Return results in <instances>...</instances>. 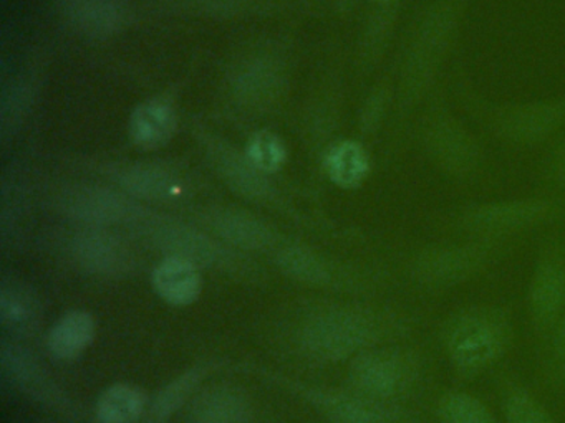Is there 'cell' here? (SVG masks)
<instances>
[{
	"instance_id": "cell-1",
	"label": "cell",
	"mask_w": 565,
	"mask_h": 423,
	"mask_svg": "<svg viewBox=\"0 0 565 423\" xmlns=\"http://www.w3.org/2000/svg\"><path fill=\"white\" fill-rule=\"evenodd\" d=\"M512 313L501 304L475 303L443 321L438 343L459 380H475L498 366L514 344Z\"/></svg>"
},
{
	"instance_id": "cell-2",
	"label": "cell",
	"mask_w": 565,
	"mask_h": 423,
	"mask_svg": "<svg viewBox=\"0 0 565 423\" xmlns=\"http://www.w3.org/2000/svg\"><path fill=\"white\" fill-rule=\"evenodd\" d=\"M428 359L419 347L388 344L363 350L350 364V386L383 402L406 403L428 380Z\"/></svg>"
},
{
	"instance_id": "cell-3",
	"label": "cell",
	"mask_w": 565,
	"mask_h": 423,
	"mask_svg": "<svg viewBox=\"0 0 565 423\" xmlns=\"http://www.w3.org/2000/svg\"><path fill=\"white\" fill-rule=\"evenodd\" d=\"M502 251V240L472 237L465 243L433 245L409 261V280L428 293H446L484 273Z\"/></svg>"
},
{
	"instance_id": "cell-4",
	"label": "cell",
	"mask_w": 565,
	"mask_h": 423,
	"mask_svg": "<svg viewBox=\"0 0 565 423\" xmlns=\"http://www.w3.org/2000/svg\"><path fill=\"white\" fill-rule=\"evenodd\" d=\"M525 303L532 334L541 347L565 311L564 240L548 241L539 251L529 278Z\"/></svg>"
},
{
	"instance_id": "cell-5",
	"label": "cell",
	"mask_w": 565,
	"mask_h": 423,
	"mask_svg": "<svg viewBox=\"0 0 565 423\" xmlns=\"http://www.w3.org/2000/svg\"><path fill=\"white\" fill-rule=\"evenodd\" d=\"M561 214L562 205L551 198L489 202L462 212L459 227L471 237L504 240L511 235L541 227Z\"/></svg>"
},
{
	"instance_id": "cell-6",
	"label": "cell",
	"mask_w": 565,
	"mask_h": 423,
	"mask_svg": "<svg viewBox=\"0 0 565 423\" xmlns=\"http://www.w3.org/2000/svg\"><path fill=\"white\" fill-rule=\"evenodd\" d=\"M307 395L330 423H426L422 412L408 403L383 402L355 390L313 389Z\"/></svg>"
},
{
	"instance_id": "cell-7",
	"label": "cell",
	"mask_w": 565,
	"mask_h": 423,
	"mask_svg": "<svg viewBox=\"0 0 565 423\" xmlns=\"http://www.w3.org/2000/svg\"><path fill=\"white\" fill-rule=\"evenodd\" d=\"M2 376L14 389L52 410L68 412L71 402L61 387L51 379L38 357L14 340H4L0 346Z\"/></svg>"
},
{
	"instance_id": "cell-8",
	"label": "cell",
	"mask_w": 565,
	"mask_h": 423,
	"mask_svg": "<svg viewBox=\"0 0 565 423\" xmlns=\"http://www.w3.org/2000/svg\"><path fill=\"white\" fill-rule=\"evenodd\" d=\"M64 210L68 217L92 228L120 224L141 214L140 205L127 195L100 185H82L68 192L64 198Z\"/></svg>"
},
{
	"instance_id": "cell-9",
	"label": "cell",
	"mask_w": 565,
	"mask_h": 423,
	"mask_svg": "<svg viewBox=\"0 0 565 423\" xmlns=\"http://www.w3.org/2000/svg\"><path fill=\"white\" fill-rule=\"evenodd\" d=\"M72 254L82 270L104 278L125 276L135 264L130 248L104 228L88 227L75 235Z\"/></svg>"
},
{
	"instance_id": "cell-10",
	"label": "cell",
	"mask_w": 565,
	"mask_h": 423,
	"mask_svg": "<svg viewBox=\"0 0 565 423\" xmlns=\"http://www.w3.org/2000/svg\"><path fill=\"white\" fill-rule=\"evenodd\" d=\"M153 240L167 258H180L198 268H210L226 261L224 248L190 225H160L154 230Z\"/></svg>"
},
{
	"instance_id": "cell-11",
	"label": "cell",
	"mask_w": 565,
	"mask_h": 423,
	"mask_svg": "<svg viewBox=\"0 0 565 423\" xmlns=\"http://www.w3.org/2000/svg\"><path fill=\"white\" fill-rule=\"evenodd\" d=\"M0 323L14 337L32 336L41 326V300L28 283L18 278L0 284Z\"/></svg>"
},
{
	"instance_id": "cell-12",
	"label": "cell",
	"mask_w": 565,
	"mask_h": 423,
	"mask_svg": "<svg viewBox=\"0 0 565 423\" xmlns=\"http://www.w3.org/2000/svg\"><path fill=\"white\" fill-rule=\"evenodd\" d=\"M61 12L75 30L90 36L114 35L128 17L124 0H61Z\"/></svg>"
},
{
	"instance_id": "cell-13",
	"label": "cell",
	"mask_w": 565,
	"mask_h": 423,
	"mask_svg": "<svg viewBox=\"0 0 565 423\" xmlns=\"http://www.w3.org/2000/svg\"><path fill=\"white\" fill-rule=\"evenodd\" d=\"M253 405L239 387L214 386L194 397L191 423H249Z\"/></svg>"
},
{
	"instance_id": "cell-14",
	"label": "cell",
	"mask_w": 565,
	"mask_h": 423,
	"mask_svg": "<svg viewBox=\"0 0 565 423\" xmlns=\"http://www.w3.org/2000/svg\"><path fill=\"white\" fill-rule=\"evenodd\" d=\"M433 158L443 171L455 177H466L478 165V149L455 122L441 121L429 132Z\"/></svg>"
},
{
	"instance_id": "cell-15",
	"label": "cell",
	"mask_w": 565,
	"mask_h": 423,
	"mask_svg": "<svg viewBox=\"0 0 565 423\" xmlns=\"http://www.w3.org/2000/svg\"><path fill=\"white\" fill-rule=\"evenodd\" d=\"M565 121V102L535 105L509 111L499 121V131L515 142H535L547 138Z\"/></svg>"
},
{
	"instance_id": "cell-16",
	"label": "cell",
	"mask_w": 565,
	"mask_h": 423,
	"mask_svg": "<svg viewBox=\"0 0 565 423\" xmlns=\"http://www.w3.org/2000/svg\"><path fill=\"white\" fill-rule=\"evenodd\" d=\"M151 283L158 296L173 306H190L203 290L200 268L180 258H164L154 268Z\"/></svg>"
},
{
	"instance_id": "cell-17",
	"label": "cell",
	"mask_w": 565,
	"mask_h": 423,
	"mask_svg": "<svg viewBox=\"0 0 565 423\" xmlns=\"http://www.w3.org/2000/svg\"><path fill=\"white\" fill-rule=\"evenodd\" d=\"M95 334H97V323L90 313L71 311L49 330V352L58 360L77 359L92 346Z\"/></svg>"
},
{
	"instance_id": "cell-18",
	"label": "cell",
	"mask_w": 565,
	"mask_h": 423,
	"mask_svg": "<svg viewBox=\"0 0 565 423\" xmlns=\"http://www.w3.org/2000/svg\"><path fill=\"white\" fill-rule=\"evenodd\" d=\"M118 182L135 197L170 200L178 197L181 184L170 172L153 165H130L118 172Z\"/></svg>"
},
{
	"instance_id": "cell-19",
	"label": "cell",
	"mask_w": 565,
	"mask_h": 423,
	"mask_svg": "<svg viewBox=\"0 0 565 423\" xmlns=\"http://www.w3.org/2000/svg\"><path fill=\"white\" fill-rule=\"evenodd\" d=\"M213 227L224 240L244 250H260L273 241V234L266 224L246 212H217L213 217Z\"/></svg>"
},
{
	"instance_id": "cell-20",
	"label": "cell",
	"mask_w": 565,
	"mask_h": 423,
	"mask_svg": "<svg viewBox=\"0 0 565 423\" xmlns=\"http://www.w3.org/2000/svg\"><path fill=\"white\" fill-rule=\"evenodd\" d=\"M174 122L173 108L168 102L153 99L138 106L131 116V135L141 148H158L173 134Z\"/></svg>"
},
{
	"instance_id": "cell-21",
	"label": "cell",
	"mask_w": 565,
	"mask_h": 423,
	"mask_svg": "<svg viewBox=\"0 0 565 423\" xmlns=\"http://www.w3.org/2000/svg\"><path fill=\"white\" fill-rule=\"evenodd\" d=\"M147 410L143 390L130 383H115L98 399L97 419L100 423H137Z\"/></svg>"
},
{
	"instance_id": "cell-22",
	"label": "cell",
	"mask_w": 565,
	"mask_h": 423,
	"mask_svg": "<svg viewBox=\"0 0 565 423\" xmlns=\"http://www.w3.org/2000/svg\"><path fill=\"white\" fill-rule=\"evenodd\" d=\"M433 413L438 423H499L484 400L462 389L439 393Z\"/></svg>"
},
{
	"instance_id": "cell-23",
	"label": "cell",
	"mask_w": 565,
	"mask_h": 423,
	"mask_svg": "<svg viewBox=\"0 0 565 423\" xmlns=\"http://www.w3.org/2000/svg\"><path fill=\"white\" fill-rule=\"evenodd\" d=\"M501 413L504 423H558L531 389L514 379L502 382Z\"/></svg>"
},
{
	"instance_id": "cell-24",
	"label": "cell",
	"mask_w": 565,
	"mask_h": 423,
	"mask_svg": "<svg viewBox=\"0 0 565 423\" xmlns=\"http://www.w3.org/2000/svg\"><path fill=\"white\" fill-rule=\"evenodd\" d=\"M217 167L227 184L246 197L259 198L269 192V182L264 177V172H260L249 158H243L231 149H223L217 154Z\"/></svg>"
},
{
	"instance_id": "cell-25",
	"label": "cell",
	"mask_w": 565,
	"mask_h": 423,
	"mask_svg": "<svg viewBox=\"0 0 565 423\" xmlns=\"http://www.w3.org/2000/svg\"><path fill=\"white\" fill-rule=\"evenodd\" d=\"M327 172L340 187H356L369 174V158L356 142H342L330 151Z\"/></svg>"
},
{
	"instance_id": "cell-26",
	"label": "cell",
	"mask_w": 565,
	"mask_h": 423,
	"mask_svg": "<svg viewBox=\"0 0 565 423\" xmlns=\"http://www.w3.org/2000/svg\"><path fill=\"white\" fill-rule=\"evenodd\" d=\"M203 377V367H196L167 383L151 402L150 409H148V419L157 423L167 422L180 406H183L188 397L193 395Z\"/></svg>"
},
{
	"instance_id": "cell-27",
	"label": "cell",
	"mask_w": 565,
	"mask_h": 423,
	"mask_svg": "<svg viewBox=\"0 0 565 423\" xmlns=\"http://www.w3.org/2000/svg\"><path fill=\"white\" fill-rule=\"evenodd\" d=\"M542 376L548 389L565 393V311L539 347Z\"/></svg>"
},
{
	"instance_id": "cell-28",
	"label": "cell",
	"mask_w": 565,
	"mask_h": 423,
	"mask_svg": "<svg viewBox=\"0 0 565 423\" xmlns=\"http://www.w3.org/2000/svg\"><path fill=\"white\" fill-rule=\"evenodd\" d=\"M279 267L284 273L303 283L326 284L332 280L326 264L306 248L290 247L280 253Z\"/></svg>"
},
{
	"instance_id": "cell-29",
	"label": "cell",
	"mask_w": 565,
	"mask_h": 423,
	"mask_svg": "<svg viewBox=\"0 0 565 423\" xmlns=\"http://www.w3.org/2000/svg\"><path fill=\"white\" fill-rule=\"evenodd\" d=\"M247 158L260 172L270 174V172L279 171L280 165L284 164V159H286V151H284V145L280 144L276 135L269 134V132H260L250 142Z\"/></svg>"
},
{
	"instance_id": "cell-30",
	"label": "cell",
	"mask_w": 565,
	"mask_h": 423,
	"mask_svg": "<svg viewBox=\"0 0 565 423\" xmlns=\"http://www.w3.org/2000/svg\"><path fill=\"white\" fill-rule=\"evenodd\" d=\"M554 177L555 181L558 182V184H562L565 187V144L562 145L561 151H558L557 158H555Z\"/></svg>"
},
{
	"instance_id": "cell-31",
	"label": "cell",
	"mask_w": 565,
	"mask_h": 423,
	"mask_svg": "<svg viewBox=\"0 0 565 423\" xmlns=\"http://www.w3.org/2000/svg\"><path fill=\"white\" fill-rule=\"evenodd\" d=\"M147 423H157V422H153V420L148 419Z\"/></svg>"
}]
</instances>
